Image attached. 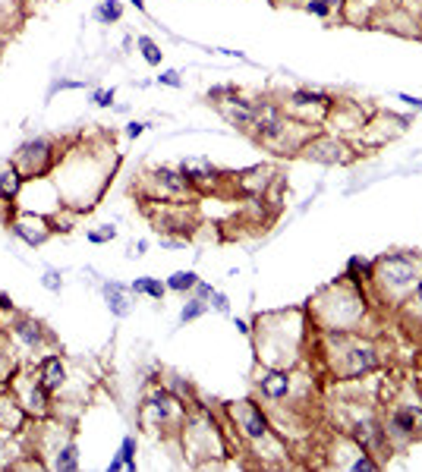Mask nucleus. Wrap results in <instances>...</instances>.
Masks as SVG:
<instances>
[{"instance_id":"nucleus-19","label":"nucleus","mask_w":422,"mask_h":472,"mask_svg":"<svg viewBox=\"0 0 422 472\" xmlns=\"http://www.w3.org/2000/svg\"><path fill=\"white\" fill-rule=\"evenodd\" d=\"M45 466H48V469H57V472H76V469H79V447H76V438H72V432L63 434L60 444H57V447L45 456Z\"/></svg>"},{"instance_id":"nucleus-12","label":"nucleus","mask_w":422,"mask_h":472,"mask_svg":"<svg viewBox=\"0 0 422 472\" xmlns=\"http://www.w3.org/2000/svg\"><path fill=\"white\" fill-rule=\"evenodd\" d=\"M227 416L234 422L237 434L243 438V444H252V441H261L274 432L271 425V412H265L256 400H239V403H227Z\"/></svg>"},{"instance_id":"nucleus-20","label":"nucleus","mask_w":422,"mask_h":472,"mask_svg":"<svg viewBox=\"0 0 422 472\" xmlns=\"http://www.w3.org/2000/svg\"><path fill=\"white\" fill-rule=\"evenodd\" d=\"M268 183H271V170L268 167H249V170L237 173V189L249 199H259V195L268 192Z\"/></svg>"},{"instance_id":"nucleus-47","label":"nucleus","mask_w":422,"mask_h":472,"mask_svg":"<svg viewBox=\"0 0 422 472\" xmlns=\"http://www.w3.org/2000/svg\"><path fill=\"white\" fill-rule=\"evenodd\" d=\"M274 4H281V6H303L305 0H274Z\"/></svg>"},{"instance_id":"nucleus-8","label":"nucleus","mask_w":422,"mask_h":472,"mask_svg":"<svg viewBox=\"0 0 422 472\" xmlns=\"http://www.w3.org/2000/svg\"><path fill=\"white\" fill-rule=\"evenodd\" d=\"M186 412H189V406L177 394H171L164 384H155L139 406V425L151 434H167V432L180 434Z\"/></svg>"},{"instance_id":"nucleus-29","label":"nucleus","mask_w":422,"mask_h":472,"mask_svg":"<svg viewBox=\"0 0 422 472\" xmlns=\"http://www.w3.org/2000/svg\"><path fill=\"white\" fill-rule=\"evenodd\" d=\"M136 45H139V50H142V57H145V63H148V67H161L164 50L158 48V41H151L148 35H139V38H136Z\"/></svg>"},{"instance_id":"nucleus-10","label":"nucleus","mask_w":422,"mask_h":472,"mask_svg":"<svg viewBox=\"0 0 422 472\" xmlns=\"http://www.w3.org/2000/svg\"><path fill=\"white\" fill-rule=\"evenodd\" d=\"M193 183L183 177V170H171V167H155L142 177L139 195L148 205H161V202H186L193 195Z\"/></svg>"},{"instance_id":"nucleus-37","label":"nucleus","mask_w":422,"mask_h":472,"mask_svg":"<svg viewBox=\"0 0 422 472\" xmlns=\"http://www.w3.org/2000/svg\"><path fill=\"white\" fill-rule=\"evenodd\" d=\"M158 82H161V85H171V89H180V85H183V79H180L177 70H164L161 76H158Z\"/></svg>"},{"instance_id":"nucleus-38","label":"nucleus","mask_w":422,"mask_h":472,"mask_svg":"<svg viewBox=\"0 0 422 472\" xmlns=\"http://www.w3.org/2000/svg\"><path fill=\"white\" fill-rule=\"evenodd\" d=\"M92 101H94V104H98V107H114V89L111 92H94L92 94Z\"/></svg>"},{"instance_id":"nucleus-26","label":"nucleus","mask_w":422,"mask_h":472,"mask_svg":"<svg viewBox=\"0 0 422 472\" xmlns=\"http://www.w3.org/2000/svg\"><path fill=\"white\" fill-rule=\"evenodd\" d=\"M369 274H372V261H369V258L353 256L350 261H347V274H344L347 280H353V283H359V287H366V283H369Z\"/></svg>"},{"instance_id":"nucleus-34","label":"nucleus","mask_w":422,"mask_h":472,"mask_svg":"<svg viewBox=\"0 0 422 472\" xmlns=\"http://www.w3.org/2000/svg\"><path fill=\"white\" fill-rule=\"evenodd\" d=\"M234 94H239V89H237V85H217V89H211V92H208V101H215V104H221V101L234 98Z\"/></svg>"},{"instance_id":"nucleus-40","label":"nucleus","mask_w":422,"mask_h":472,"mask_svg":"<svg viewBox=\"0 0 422 472\" xmlns=\"http://www.w3.org/2000/svg\"><path fill=\"white\" fill-rule=\"evenodd\" d=\"M211 306H215L217 312H230V306H227V296H224V293H217V290L211 293Z\"/></svg>"},{"instance_id":"nucleus-30","label":"nucleus","mask_w":422,"mask_h":472,"mask_svg":"<svg viewBox=\"0 0 422 472\" xmlns=\"http://www.w3.org/2000/svg\"><path fill=\"white\" fill-rule=\"evenodd\" d=\"M208 312V300H202V296H193V300L183 306V312H180V322L189 324V322H195V318H202Z\"/></svg>"},{"instance_id":"nucleus-44","label":"nucleus","mask_w":422,"mask_h":472,"mask_svg":"<svg viewBox=\"0 0 422 472\" xmlns=\"http://www.w3.org/2000/svg\"><path fill=\"white\" fill-rule=\"evenodd\" d=\"M0 312H13V300L6 293H0Z\"/></svg>"},{"instance_id":"nucleus-49","label":"nucleus","mask_w":422,"mask_h":472,"mask_svg":"<svg viewBox=\"0 0 422 472\" xmlns=\"http://www.w3.org/2000/svg\"><path fill=\"white\" fill-rule=\"evenodd\" d=\"M129 4H133L139 13H145V0H129Z\"/></svg>"},{"instance_id":"nucleus-24","label":"nucleus","mask_w":422,"mask_h":472,"mask_svg":"<svg viewBox=\"0 0 422 472\" xmlns=\"http://www.w3.org/2000/svg\"><path fill=\"white\" fill-rule=\"evenodd\" d=\"M129 293H133V290H129V287H123V283H117V280L104 283V300H107V309H111L117 318L129 315Z\"/></svg>"},{"instance_id":"nucleus-35","label":"nucleus","mask_w":422,"mask_h":472,"mask_svg":"<svg viewBox=\"0 0 422 472\" xmlns=\"http://www.w3.org/2000/svg\"><path fill=\"white\" fill-rule=\"evenodd\" d=\"M45 287L50 290V293H60L63 280H60V271H54V268H48L45 271Z\"/></svg>"},{"instance_id":"nucleus-36","label":"nucleus","mask_w":422,"mask_h":472,"mask_svg":"<svg viewBox=\"0 0 422 472\" xmlns=\"http://www.w3.org/2000/svg\"><path fill=\"white\" fill-rule=\"evenodd\" d=\"M404 306H410V309H413V312H416V315L422 318V280L416 283V290H413V293H410V300H406Z\"/></svg>"},{"instance_id":"nucleus-48","label":"nucleus","mask_w":422,"mask_h":472,"mask_svg":"<svg viewBox=\"0 0 422 472\" xmlns=\"http://www.w3.org/2000/svg\"><path fill=\"white\" fill-rule=\"evenodd\" d=\"M117 469H123V460H120V456H114L111 466H107V472H117Z\"/></svg>"},{"instance_id":"nucleus-5","label":"nucleus","mask_w":422,"mask_h":472,"mask_svg":"<svg viewBox=\"0 0 422 472\" xmlns=\"http://www.w3.org/2000/svg\"><path fill=\"white\" fill-rule=\"evenodd\" d=\"M384 434L394 450H404L422 441V390L404 384V390L384 403Z\"/></svg>"},{"instance_id":"nucleus-1","label":"nucleus","mask_w":422,"mask_h":472,"mask_svg":"<svg viewBox=\"0 0 422 472\" xmlns=\"http://www.w3.org/2000/svg\"><path fill=\"white\" fill-rule=\"evenodd\" d=\"M309 312L287 309V312H265L256 318L252 344H256L259 366L268 368H296L303 362V350L309 344Z\"/></svg>"},{"instance_id":"nucleus-13","label":"nucleus","mask_w":422,"mask_h":472,"mask_svg":"<svg viewBox=\"0 0 422 472\" xmlns=\"http://www.w3.org/2000/svg\"><path fill=\"white\" fill-rule=\"evenodd\" d=\"M300 155L309 158V161H318V164H350L356 158V151L334 133H312L300 148Z\"/></svg>"},{"instance_id":"nucleus-2","label":"nucleus","mask_w":422,"mask_h":472,"mask_svg":"<svg viewBox=\"0 0 422 472\" xmlns=\"http://www.w3.org/2000/svg\"><path fill=\"white\" fill-rule=\"evenodd\" d=\"M305 312H309V322L318 328V334L359 331L369 315V300L359 283L337 278L305 302Z\"/></svg>"},{"instance_id":"nucleus-25","label":"nucleus","mask_w":422,"mask_h":472,"mask_svg":"<svg viewBox=\"0 0 422 472\" xmlns=\"http://www.w3.org/2000/svg\"><path fill=\"white\" fill-rule=\"evenodd\" d=\"M133 290L136 296H148V300H158L161 302L164 300V293H167V283H161L158 278H139V280H133Z\"/></svg>"},{"instance_id":"nucleus-9","label":"nucleus","mask_w":422,"mask_h":472,"mask_svg":"<svg viewBox=\"0 0 422 472\" xmlns=\"http://www.w3.org/2000/svg\"><path fill=\"white\" fill-rule=\"evenodd\" d=\"M6 388L16 394V400L23 403V410L28 412V419H32V422L54 416V400H57V397L45 388V381L38 378L35 366H23L16 372V378L6 384Z\"/></svg>"},{"instance_id":"nucleus-33","label":"nucleus","mask_w":422,"mask_h":472,"mask_svg":"<svg viewBox=\"0 0 422 472\" xmlns=\"http://www.w3.org/2000/svg\"><path fill=\"white\" fill-rule=\"evenodd\" d=\"M303 10L312 13V16H318V19H328V16H331V6L325 4V0H305Z\"/></svg>"},{"instance_id":"nucleus-16","label":"nucleus","mask_w":422,"mask_h":472,"mask_svg":"<svg viewBox=\"0 0 422 472\" xmlns=\"http://www.w3.org/2000/svg\"><path fill=\"white\" fill-rule=\"evenodd\" d=\"M35 372H38V378L45 381V388L50 390V394H60L63 388H67V381H70V366H67V359H63L57 350H50L45 353L38 362H35Z\"/></svg>"},{"instance_id":"nucleus-4","label":"nucleus","mask_w":422,"mask_h":472,"mask_svg":"<svg viewBox=\"0 0 422 472\" xmlns=\"http://www.w3.org/2000/svg\"><path fill=\"white\" fill-rule=\"evenodd\" d=\"M322 359L334 381H362L382 368L378 346L356 331L322 334Z\"/></svg>"},{"instance_id":"nucleus-42","label":"nucleus","mask_w":422,"mask_h":472,"mask_svg":"<svg viewBox=\"0 0 422 472\" xmlns=\"http://www.w3.org/2000/svg\"><path fill=\"white\" fill-rule=\"evenodd\" d=\"M13 6H16V0H0V19H10Z\"/></svg>"},{"instance_id":"nucleus-18","label":"nucleus","mask_w":422,"mask_h":472,"mask_svg":"<svg viewBox=\"0 0 422 472\" xmlns=\"http://www.w3.org/2000/svg\"><path fill=\"white\" fill-rule=\"evenodd\" d=\"M217 111L224 114V120L234 123V126L252 129V123H256V114H259V101H249V98H239V94H234V98L221 101V104H217Z\"/></svg>"},{"instance_id":"nucleus-52","label":"nucleus","mask_w":422,"mask_h":472,"mask_svg":"<svg viewBox=\"0 0 422 472\" xmlns=\"http://www.w3.org/2000/svg\"><path fill=\"white\" fill-rule=\"evenodd\" d=\"M0 205H4V199H0Z\"/></svg>"},{"instance_id":"nucleus-7","label":"nucleus","mask_w":422,"mask_h":472,"mask_svg":"<svg viewBox=\"0 0 422 472\" xmlns=\"http://www.w3.org/2000/svg\"><path fill=\"white\" fill-rule=\"evenodd\" d=\"M0 331H6V337L13 340L23 366H35L41 356L54 350V337L45 331V324L26 312H0Z\"/></svg>"},{"instance_id":"nucleus-6","label":"nucleus","mask_w":422,"mask_h":472,"mask_svg":"<svg viewBox=\"0 0 422 472\" xmlns=\"http://www.w3.org/2000/svg\"><path fill=\"white\" fill-rule=\"evenodd\" d=\"M180 441H183V454L195 466H202L205 460L227 456V434H224V428H217L211 412H205V410L186 412L183 428H180Z\"/></svg>"},{"instance_id":"nucleus-28","label":"nucleus","mask_w":422,"mask_h":472,"mask_svg":"<svg viewBox=\"0 0 422 472\" xmlns=\"http://www.w3.org/2000/svg\"><path fill=\"white\" fill-rule=\"evenodd\" d=\"M195 283H199V274L195 271H177L167 278V290H173V293H193Z\"/></svg>"},{"instance_id":"nucleus-43","label":"nucleus","mask_w":422,"mask_h":472,"mask_svg":"<svg viewBox=\"0 0 422 472\" xmlns=\"http://www.w3.org/2000/svg\"><path fill=\"white\" fill-rule=\"evenodd\" d=\"M234 324H237V331H239V334H246V337H252V324H249V322H243V318H237Z\"/></svg>"},{"instance_id":"nucleus-14","label":"nucleus","mask_w":422,"mask_h":472,"mask_svg":"<svg viewBox=\"0 0 422 472\" xmlns=\"http://www.w3.org/2000/svg\"><path fill=\"white\" fill-rule=\"evenodd\" d=\"M10 234L19 236L26 246H45L50 236L57 234L54 230V221L48 214H35V212H19V208H10Z\"/></svg>"},{"instance_id":"nucleus-31","label":"nucleus","mask_w":422,"mask_h":472,"mask_svg":"<svg viewBox=\"0 0 422 472\" xmlns=\"http://www.w3.org/2000/svg\"><path fill=\"white\" fill-rule=\"evenodd\" d=\"M120 460H123V469H129V472H136V438L133 434H126V438L120 441Z\"/></svg>"},{"instance_id":"nucleus-27","label":"nucleus","mask_w":422,"mask_h":472,"mask_svg":"<svg viewBox=\"0 0 422 472\" xmlns=\"http://www.w3.org/2000/svg\"><path fill=\"white\" fill-rule=\"evenodd\" d=\"M120 16H123V6H120V0H101V4L94 6V19H98L101 26L120 23Z\"/></svg>"},{"instance_id":"nucleus-17","label":"nucleus","mask_w":422,"mask_h":472,"mask_svg":"<svg viewBox=\"0 0 422 472\" xmlns=\"http://www.w3.org/2000/svg\"><path fill=\"white\" fill-rule=\"evenodd\" d=\"M28 412L23 410V403L16 400V394H13L10 388H4L0 390V432H6V434H19V432H26L28 428Z\"/></svg>"},{"instance_id":"nucleus-23","label":"nucleus","mask_w":422,"mask_h":472,"mask_svg":"<svg viewBox=\"0 0 422 472\" xmlns=\"http://www.w3.org/2000/svg\"><path fill=\"white\" fill-rule=\"evenodd\" d=\"M23 186H26V177L16 170V167H6V170H0V199H4V205L6 208H13L16 205V199H19V192H23Z\"/></svg>"},{"instance_id":"nucleus-39","label":"nucleus","mask_w":422,"mask_h":472,"mask_svg":"<svg viewBox=\"0 0 422 472\" xmlns=\"http://www.w3.org/2000/svg\"><path fill=\"white\" fill-rule=\"evenodd\" d=\"M193 293L195 296H202V300H211V293H215V287H211V283H205V280H199L193 287Z\"/></svg>"},{"instance_id":"nucleus-50","label":"nucleus","mask_w":422,"mask_h":472,"mask_svg":"<svg viewBox=\"0 0 422 472\" xmlns=\"http://www.w3.org/2000/svg\"><path fill=\"white\" fill-rule=\"evenodd\" d=\"M325 4H328V6H331V10H334V6H344V4H347V0H325Z\"/></svg>"},{"instance_id":"nucleus-41","label":"nucleus","mask_w":422,"mask_h":472,"mask_svg":"<svg viewBox=\"0 0 422 472\" xmlns=\"http://www.w3.org/2000/svg\"><path fill=\"white\" fill-rule=\"evenodd\" d=\"M145 126H148V123H139V120H133V123H129V126H126V136H129V139H139V136L145 133Z\"/></svg>"},{"instance_id":"nucleus-46","label":"nucleus","mask_w":422,"mask_h":472,"mask_svg":"<svg viewBox=\"0 0 422 472\" xmlns=\"http://www.w3.org/2000/svg\"><path fill=\"white\" fill-rule=\"evenodd\" d=\"M145 249H148V243H145V239H139V243H136V246H133V252H129V256H142V252H145Z\"/></svg>"},{"instance_id":"nucleus-22","label":"nucleus","mask_w":422,"mask_h":472,"mask_svg":"<svg viewBox=\"0 0 422 472\" xmlns=\"http://www.w3.org/2000/svg\"><path fill=\"white\" fill-rule=\"evenodd\" d=\"M19 368H23V359H19L16 346H13L10 337H6V331H0V381L10 384Z\"/></svg>"},{"instance_id":"nucleus-45","label":"nucleus","mask_w":422,"mask_h":472,"mask_svg":"<svg viewBox=\"0 0 422 472\" xmlns=\"http://www.w3.org/2000/svg\"><path fill=\"white\" fill-rule=\"evenodd\" d=\"M400 101H406L410 107H416V111H422V101H419V98H410V94H400Z\"/></svg>"},{"instance_id":"nucleus-3","label":"nucleus","mask_w":422,"mask_h":472,"mask_svg":"<svg viewBox=\"0 0 422 472\" xmlns=\"http://www.w3.org/2000/svg\"><path fill=\"white\" fill-rule=\"evenodd\" d=\"M422 280V256L419 252H388V256L372 261V274L369 283L372 287V300L382 302L384 309H404L410 293Z\"/></svg>"},{"instance_id":"nucleus-51","label":"nucleus","mask_w":422,"mask_h":472,"mask_svg":"<svg viewBox=\"0 0 422 472\" xmlns=\"http://www.w3.org/2000/svg\"><path fill=\"white\" fill-rule=\"evenodd\" d=\"M419 390H422V378H419Z\"/></svg>"},{"instance_id":"nucleus-32","label":"nucleus","mask_w":422,"mask_h":472,"mask_svg":"<svg viewBox=\"0 0 422 472\" xmlns=\"http://www.w3.org/2000/svg\"><path fill=\"white\" fill-rule=\"evenodd\" d=\"M114 236H117V227H111V224H104L101 230H89V234H85V239H89V243H94V246L111 243Z\"/></svg>"},{"instance_id":"nucleus-11","label":"nucleus","mask_w":422,"mask_h":472,"mask_svg":"<svg viewBox=\"0 0 422 472\" xmlns=\"http://www.w3.org/2000/svg\"><path fill=\"white\" fill-rule=\"evenodd\" d=\"M57 161H60V151H57V142L54 139H45V136H38V139H28L19 145V151L13 155V167H16L19 173H23L26 180H41L48 177V173H54Z\"/></svg>"},{"instance_id":"nucleus-15","label":"nucleus","mask_w":422,"mask_h":472,"mask_svg":"<svg viewBox=\"0 0 422 472\" xmlns=\"http://www.w3.org/2000/svg\"><path fill=\"white\" fill-rule=\"evenodd\" d=\"M256 388H259V394L265 397L268 403L290 400V394H293V368H268V366H259Z\"/></svg>"},{"instance_id":"nucleus-21","label":"nucleus","mask_w":422,"mask_h":472,"mask_svg":"<svg viewBox=\"0 0 422 472\" xmlns=\"http://www.w3.org/2000/svg\"><path fill=\"white\" fill-rule=\"evenodd\" d=\"M180 170H183V177L195 189L215 186L217 180H221V170H217V167H211V161H183V164H180Z\"/></svg>"}]
</instances>
